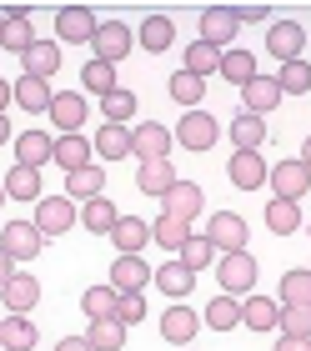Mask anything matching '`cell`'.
<instances>
[{"label": "cell", "instance_id": "cell-42", "mask_svg": "<svg viewBox=\"0 0 311 351\" xmlns=\"http://www.w3.org/2000/svg\"><path fill=\"white\" fill-rule=\"evenodd\" d=\"M166 90H171V101H181L186 110H201V95H206V81H196L191 71H176L171 81H166Z\"/></svg>", "mask_w": 311, "mask_h": 351}, {"label": "cell", "instance_id": "cell-41", "mask_svg": "<svg viewBox=\"0 0 311 351\" xmlns=\"http://www.w3.org/2000/svg\"><path fill=\"white\" fill-rule=\"evenodd\" d=\"M86 346L91 351H121L126 346V326L121 322H86Z\"/></svg>", "mask_w": 311, "mask_h": 351}, {"label": "cell", "instance_id": "cell-3", "mask_svg": "<svg viewBox=\"0 0 311 351\" xmlns=\"http://www.w3.org/2000/svg\"><path fill=\"white\" fill-rule=\"evenodd\" d=\"M171 146L176 136L166 131V121H141L136 131H130V156L146 166V161H171Z\"/></svg>", "mask_w": 311, "mask_h": 351}, {"label": "cell", "instance_id": "cell-27", "mask_svg": "<svg viewBox=\"0 0 311 351\" xmlns=\"http://www.w3.org/2000/svg\"><path fill=\"white\" fill-rule=\"evenodd\" d=\"M0 186H5V201H30V206H36L45 196V191H41V171H30V166H10Z\"/></svg>", "mask_w": 311, "mask_h": 351}, {"label": "cell", "instance_id": "cell-53", "mask_svg": "<svg viewBox=\"0 0 311 351\" xmlns=\"http://www.w3.org/2000/svg\"><path fill=\"white\" fill-rule=\"evenodd\" d=\"M10 276H15V261H10V256H5V251H0V286H5V281H10Z\"/></svg>", "mask_w": 311, "mask_h": 351}, {"label": "cell", "instance_id": "cell-52", "mask_svg": "<svg viewBox=\"0 0 311 351\" xmlns=\"http://www.w3.org/2000/svg\"><path fill=\"white\" fill-rule=\"evenodd\" d=\"M276 351H311V341H297V337H281V341H276Z\"/></svg>", "mask_w": 311, "mask_h": 351}, {"label": "cell", "instance_id": "cell-9", "mask_svg": "<svg viewBox=\"0 0 311 351\" xmlns=\"http://www.w3.org/2000/svg\"><path fill=\"white\" fill-rule=\"evenodd\" d=\"M45 116L60 136H80V125H86V95L80 90H56L51 106H45Z\"/></svg>", "mask_w": 311, "mask_h": 351}, {"label": "cell", "instance_id": "cell-60", "mask_svg": "<svg viewBox=\"0 0 311 351\" xmlns=\"http://www.w3.org/2000/svg\"><path fill=\"white\" fill-rule=\"evenodd\" d=\"M186 351H191V346H186Z\"/></svg>", "mask_w": 311, "mask_h": 351}, {"label": "cell", "instance_id": "cell-19", "mask_svg": "<svg viewBox=\"0 0 311 351\" xmlns=\"http://www.w3.org/2000/svg\"><path fill=\"white\" fill-rule=\"evenodd\" d=\"M276 106H281V86H276L271 75H256V81L241 86V110H251V116L266 121V110H276Z\"/></svg>", "mask_w": 311, "mask_h": 351}, {"label": "cell", "instance_id": "cell-34", "mask_svg": "<svg viewBox=\"0 0 311 351\" xmlns=\"http://www.w3.org/2000/svg\"><path fill=\"white\" fill-rule=\"evenodd\" d=\"M226 131H231L236 151H261V141H266V121L251 116V110H236V121L226 125Z\"/></svg>", "mask_w": 311, "mask_h": 351}, {"label": "cell", "instance_id": "cell-38", "mask_svg": "<svg viewBox=\"0 0 311 351\" xmlns=\"http://www.w3.org/2000/svg\"><path fill=\"white\" fill-rule=\"evenodd\" d=\"M216 256H221V251H216V246H211V241H206V236H196V231H191V241H186L181 251H176V261H181V266L191 271V276H201V271H206L211 261H216Z\"/></svg>", "mask_w": 311, "mask_h": 351}, {"label": "cell", "instance_id": "cell-26", "mask_svg": "<svg viewBox=\"0 0 311 351\" xmlns=\"http://www.w3.org/2000/svg\"><path fill=\"white\" fill-rule=\"evenodd\" d=\"M76 216L86 221V231H95V236H111V226L121 221L116 201H106V196H91V201H80V206H76Z\"/></svg>", "mask_w": 311, "mask_h": 351}, {"label": "cell", "instance_id": "cell-39", "mask_svg": "<svg viewBox=\"0 0 311 351\" xmlns=\"http://www.w3.org/2000/svg\"><path fill=\"white\" fill-rule=\"evenodd\" d=\"M130 116H136V90L116 86L111 95H101V121H106V125H126Z\"/></svg>", "mask_w": 311, "mask_h": 351}, {"label": "cell", "instance_id": "cell-5", "mask_svg": "<svg viewBox=\"0 0 311 351\" xmlns=\"http://www.w3.org/2000/svg\"><path fill=\"white\" fill-rule=\"evenodd\" d=\"M206 241L221 251V256H231V251H246L251 246V231H246V221H241L236 211H211L206 221Z\"/></svg>", "mask_w": 311, "mask_h": 351}, {"label": "cell", "instance_id": "cell-30", "mask_svg": "<svg viewBox=\"0 0 311 351\" xmlns=\"http://www.w3.org/2000/svg\"><path fill=\"white\" fill-rule=\"evenodd\" d=\"M21 60H25V75H36V81H51V75L60 71V45H56V40H36Z\"/></svg>", "mask_w": 311, "mask_h": 351}, {"label": "cell", "instance_id": "cell-16", "mask_svg": "<svg viewBox=\"0 0 311 351\" xmlns=\"http://www.w3.org/2000/svg\"><path fill=\"white\" fill-rule=\"evenodd\" d=\"M196 331H201V316H196L191 306H181V301L161 311V337H166L171 346H191Z\"/></svg>", "mask_w": 311, "mask_h": 351}, {"label": "cell", "instance_id": "cell-2", "mask_svg": "<svg viewBox=\"0 0 311 351\" xmlns=\"http://www.w3.org/2000/svg\"><path fill=\"white\" fill-rule=\"evenodd\" d=\"M216 281H221V296L246 301L251 286H256V256H251V251H231V256H221L216 261Z\"/></svg>", "mask_w": 311, "mask_h": 351}, {"label": "cell", "instance_id": "cell-15", "mask_svg": "<svg viewBox=\"0 0 311 351\" xmlns=\"http://www.w3.org/2000/svg\"><path fill=\"white\" fill-rule=\"evenodd\" d=\"M0 301H5L10 316H30V311H36V301H41V281L25 276V271H15V276L0 286Z\"/></svg>", "mask_w": 311, "mask_h": 351}, {"label": "cell", "instance_id": "cell-14", "mask_svg": "<svg viewBox=\"0 0 311 351\" xmlns=\"http://www.w3.org/2000/svg\"><path fill=\"white\" fill-rule=\"evenodd\" d=\"M266 161H261V151H236L231 161H226V176H231L236 191H261L266 186Z\"/></svg>", "mask_w": 311, "mask_h": 351}, {"label": "cell", "instance_id": "cell-18", "mask_svg": "<svg viewBox=\"0 0 311 351\" xmlns=\"http://www.w3.org/2000/svg\"><path fill=\"white\" fill-rule=\"evenodd\" d=\"M136 45L151 51V56H166L176 45V21H171V15H146L141 30H136Z\"/></svg>", "mask_w": 311, "mask_h": 351}, {"label": "cell", "instance_id": "cell-44", "mask_svg": "<svg viewBox=\"0 0 311 351\" xmlns=\"http://www.w3.org/2000/svg\"><path fill=\"white\" fill-rule=\"evenodd\" d=\"M151 241L166 246V251H181L191 241V226H186V221H176V216H161V221H151Z\"/></svg>", "mask_w": 311, "mask_h": 351}, {"label": "cell", "instance_id": "cell-43", "mask_svg": "<svg viewBox=\"0 0 311 351\" xmlns=\"http://www.w3.org/2000/svg\"><path fill=\"white\" fill-rule=\"evenodd\" d=\"M80 86H86L91 95H111L121 81H116V66H106V60H86V71H80ZM80 90V95H86Z\"/></svg>", "mask_w": 311, "mask_h": 351}, {"label": "cell", "instance_id": "cell-50", "mask_svg": "<svg viewBox=\"0 0 311 351\" xmlns=\"http://www.w3.org/2000/svg\"><path fill=\"white\" fill-rule=\"evenodd\" d=\"M231 15H236V25L241 21H271V5H231Z\"/></svg>", "mask_w": 311, "mask_h": 351}, {"label": "cell", "instance_id": "cell-37", "mask_svg": "<svg viewBox=\"0 0 311 351\" xmlns=\"http://www.w3.org/2000/svg\"><path fill=\"white\" fill-rule=\"evenodd\" d=\"M116 291L111 286H86V296H80V311H86V322H116Z\"/></svg>", "mask_w": 311, "mask_h": 351}, {"label": "cell", "instance_id": "cell-49", "mask_svg": "<svg viewBox=\"0 0 311 351\" xmlns=\"http://www.w3.org/2000/svg\"><path fill=\"white\" fill-rule=\"evenodd\" d=\"M116 322L130 331V326H136V322H146V296L136 291V296H121L116 301Z\"/></svg>", "mask_w": 311, "mask_h": 351}, {"label": "cell", "instance_id": "cell-6", "mask_svg": "<svg viewBox=\"0 0 311 351\" xmlns=\"http://www.w3.org/2000/svg\"><path fill=\"white\" fill-rule=\"evenodd\" d=\"M176 141H181L186 151H211L216 146V136H221V121L211 116V110H186L181 121H176Z\"/></svg>", "mask_w": 311, "mask_h": 351}, {"label": "cell", "instance_id": "cell-4", "mask_svg": "<svg viewBox=\"0 0 311 351\" xmlns=\"http://www.w3.org/2000/svg\"><path fill=\"white\" fill-rule=\"evenodd\" d=\"M76 221H80V216H76V201H71V196H41V201H36V216H30V226L51 241V236H65Z\"/></svg>", "mask_w": 311, "mask_h": 351}, {"label": "cell", "instance_id": "cell-28", "mask_svg": "<svg viewBox=\"0 0 311 351\" xmlns=\"http://www.w3.org/2000/svg\"><path fill=\"white\" fill-rule=\"evenodd\" d=\"M151 286H161L171 301H181V296H191V286H196V276L181 266V261H161L156 271H151Z\"/></svg>", "mask_w": 311, "mask_h": 351}, {"label": "cell", "instance_id": "cell-21", "mask_svg": "<svg viewBox=\"0 0 311 351\" xmlns=\"http://www.w3.org/2000/svg\"><path fill=\"white\" fill-rule=\"evenodd\" d=\"M111 246H116L121 256H141V246H151V226H146L141 216H121L116 226H111Z\"/></svg>", "mask_w": 311, "mask_h": 351}, {"label": "cell", "instance_id": "cell-35", "mask_svg": "<svg viewBox=\"0 0 311 351\" xmlns=\"http://www.w3.org/2000/svg\"><path fill=\"white\" fill-rule=\"evenodd\" d=\"M276 316H281V306H276L271 296H246L241 301V326H251V331H276Z\"/></svg>", "mask_w": 311, "mask_h": 351}, {"label": "cell", "instance_id": "cell-1", "mask_svg": "<svg viewBox=\"0 0 311 351\" xmlns=\"http://www.w3.org/2000/svg\"><path fill=\"white\" fill-rule=\"evenodd\" d=\"M136 51V30L126 21H101L91 36V60H106V66H121V60Z\"/></svg>", "mask_w": 311, "mask_h": 351}, {"label": "cell", "instance_id": "cell-45", "mask_svg": "<svg viewBox=\"0 0 311 351\" xmlns=\"http://www.w3.org/2000/svg\"><path fill=\"white\" fill-rule=\"evenodd\" d=\"M266 226H271L276 236L301 231V211H297V201H276V196H271V206H266Z\"/></svg>", "mask_w": 311, "mask_h": 351}, {"label": "cell", "instance_id": "cell-17", "mask_svg": "<svg viewBox=\"0 0 311 351\" xmlns=\"http://www.w3.org/2000/svg\"><path fill=\"white\" fill-rule=\"evenodd\" d=\"M301 45H306V30H301V21H276L271 25V36H266V51L281 60H301Z\"/></svg>", "mask_w": 311, "mask_h": 351}, {"label": "cell", "instance_id": "cell-22", "mask_svg": "<svg viewBox=\"0 0 311 351\" xmlns=\"http://www.w3.org/2000/svg\"><path fill=\"white\" fill-rule=\"evenodd\" d=\"M91 141H86V131H80V136H56V151H51V161L65 171V176H71V171H86L91 166Z\"/></svg>", "mask_w": 311, "mask_h": 351}, {"label": "cell", "instance_id": "cell-13", "mask_svg": "<svg viewBox=\"0 0 311 351\" xmlns=\"http://www.w3.org/2000/svg\"><path fill=\"white\" fill-rule=\"evenodd\" d=\"M236 15H231V5H206L201 10V40L206 45H216V51H231V40H236Z\"/></svg>", "mask_w": 311, "mask_h": 351}, {"label": "cell", "instance_id": "cell-51", "mask_svg": "<svg viewBox=\"0 0 311 351\" xmlns=\"http://www.w3.org/2000/svg\"><path fill=\"white\" fill-rule=\"evenodd\" d=\"M56 351H91V346H86V337H60Z\"/></svg>", "mask_w": 311, "mask_h": 351}, {"label": "cell", "instance_id": "cell-57", "mask_svg": "<svg viewBox=\"0 0 311 351\" xmlns=\"http://www.w3.org/2000/svg\"><path fill=\"white\" fill-rule=\"evenodd\" d=\"M0 206H5V186H0Z\"/></svg>", "mask_w": 311, "mask_h": 351}, {"label": "cell", "instance_id": "cell-24", "mask_svg": "<svg viewBox=\"0 0 311 351\" xmlns=\"http://www.w3.org/2000/svg\"><path fill=\"white\" fill-rule=\"evenodd\" d=\"M176 181H181V176H176V166H171V161H146V166L136 171V191H141V196H156V201L166 196Z\"/></svg>", "mask_w": 311, "mask_h": 351}, {"label": "cell", "instance_id": "cell-7", "mask_svg": "<svg viewBox=\"0 0 311 351\" xmlns=\"http://www.w3.org/2000/svg\"><path fill=\"white\" fill-rule=\"evenodd\" d=\"M266 186L276 191V201H301L306 191H311V171L297 161V156H286V161H276L266 171Z\"/></svg>", "mask_w": 311, "mask_h": 351}, {"label": "cell", "instance_id": "cell-36", "mask_svg": "<svg viewBox=\"0 0 311 351\" xmlns=\"http://www.w3.org/2000/svg\"><path fill=\"white\" fill-rule=\"evenodd\" d=\"M201 326H211V331H236V326H241V301H236V296H216V301H206Z\"/></svg>", "mask_w": 311, "mask_h": 351}, {"label": "cell", "instance_id": "cell-11", "mask_svg": "<svg viewBox=\"0 0 311 351\" xmlns=\"http://www.w3.org/2000/svg\"><path fill=\"white\" fill-rule=\"evenodd\" d=\"M201 206H206V191L201 186H196V181H176L166 196H161V216H176V221H186V226H191V221L201 216Z\"/></svg>", "mask_w": 311, "mask_h": 351}, {"label": "cell", "instance_id": "cell-8", "mask_svg": "<svg viewBox=\"0 0 311 351\" xmlns=\"http://www.w3.org/2000/svg\"><path fill=\"white\" fill-rule=\"evenodd\" d=\"M0 251H5L10 261H36L45 251V236L30 226V221H5V231H0Z\"/></svg>", "mask_w": 311, "mask_h": 351}, {"label": "cell", "instance_id": "cell-25", "mask_svg": "<svg viewBox=\"0 0 311 351\" xmlns=\"http://www.w3.org/2000/svg\"><path fill=\"white\" fill-rule=\"evenodd\" d=\"M60 196H71L76 206L91 201V196H106V166H86V171H71L65 176V191Z\"/></svg>", "mask_w": 311, "mask_h": 351}, {"label": "cell", "instance_id": "cell-23", "mask_svg": "<svg viewBox=\"0 0 311 351\" xmlns=\"http://www.w3.org/2000/svg\"><path fill=\"white\" fill-rule=\"evenodd\" d=\"M51 86H45V81H36V75H15V81H10V101L15 106H21V110H30V116H41V110L45 106H51Z\"/></svg>", "mask_w": 311, "mask_h": 351}, {"label": "cell", "instance_id": "cell-56", "mask_svg": "<svg viewBox=\"0 0 311 351\" xmlns=\"http://www.w3.org/2000/svg\"><path fill=\"white\" fill-rule=\"evenodd\" d=\"M297 161H301V166L311 171V136H306V146H301V156H297Z\"/></svg>", "mask_w": 311, "mask_h": 351}, {"label": "cell", "instance_id": "cell-54", "mask_svg": "<svg viewBox=\"0 0 311 351\" xmlns=\"http://www.w3.org/2000/svg\"><path fill=\"white\" fill-rule=\"evenodd\" d=\"M5 106H10V81L0 75V116H5Z\"/></svg>", "mask_w": 311, "mask_h": 351}, {"label": "cell", "instance_id": "cell-47", "mask_svg": "<svg viewBox=\"0 0 311 351\" xmlns=\"http://www.w3.org/2000/svg\"><path fill=\"white\" fill-rule=\"evenodd\" d=\"M271 81L281 86V95H301V90H311V66H306V60H286Z\"/></svg>", "mask_w": 311, "mask_h": 351}, {"label": "cell", "instance_id": "cell-31", "mask_svg": "<svg viewBox=\"0 0 311 351\" xmlns=\"http://www.w3.org/2000/svg\"><path fill=\"white\" fill-rule=\"evenodd\" d=\"M91 151L101 156V161H126L130 156V131L126 125H101V131L91 136Z\"/></svg>", "mask_w": 311, "mask_h": 351}, {"label": "cell", "instance_id": "cell-12", "mask_svg": "<svg viewBox=\"0 0 311 351\" xmlns=\"http://www.w3.org/2000/svg\"><path fill=\"white\" fill-rule=\"evenodd\" d=\"M106 286L116 296H136V291L151 286V266H146L141 256H116V261H111V281Z\"/></svg>", "mask_w": 311, "mask_h": 351}, {"label": "cell", "instance_id": "cell-40", "mask_svg": "<svg viewBox=\"0 0 311 351\" xmlns=\"http://www.w3.org/2000/svg\"><path fill=\"white\" fill-rule=\"evenodd\" d=\"M181 71H191L196 81H206V75L221 71V51H216V45H206V40H196V45H186V66Z\"/></svg>", "mask_w": 311, "mask_h": 351}, {"label": "cell", "instance_id": "cell-48", "mask_svg": "<svg viewBox=\"0 0 311 351\" xmlns=\"http://www.w3.org/2000/svg\"><path fill=\"white\" fill-rule=\"evenodd\" d=\"M276 331H281V337H297V341H311V306H281Z\"/></svg>", "mask_w": 311, "mask_h": 351}, {"label": "cell", "instance_id": "cell-46", "mask_svg": "<svg viewBox=\"0 0 311 351\" xmlns=\"http://www.w3.org/2000/svg\"><path fill=\"white\" fill-rule=\"evenodd\" d=\"M276 306H311V271H286Z\"/></svg>", "mask_w": 311, "mask_h": 351}, {"label": "cell", "instance_id": "cell-55", "mask_svg": "<svg viewBox=\"0 0 311 351\" xmlns=\"http://www.w3.org/2000/svg\"><path fill=\"white\" fill-rule=\"evenodd\" d=\"M5 141H15V131H10V121L0 116V146H5Z\"/></svg>", "mask_w": 311, "mask_h": 351}, {"label": "cell", "instance_id": "cell-32", "mask_svg": "<svg viewBox=\"0 0 311 351\" xmlns=\"http://www.w3.org/2000/svg\"><path fill=\"white\" fill-rule=\"evenodd\" d=\"M30 45H36V25H30V15H5V25H0V51L25 56Z\"/></svg>", "mask_w": 311, "mask_h": 351}, {"label": "cell", "instance_id": "cell-33", "mask_svg": "<svg viewBox=\"0 0 311 351\" xmlns=\"http://www.w3.org/2000/svg\"><path fill=\"white\" fill-rule=\"evenodd\" d=\"M221 75L231 86H246V81H256V56L246 51V45H231V51H221Z\"/></svg>", "mask_w": 311, "mask_h": 351}, {"label": "cell", "instance_id": "cell-29", "mask_svg": "<svg viewBox=\"0 0 311 351\" xmlns=\"http://www.w3.org/2000/svg\"><path fill=\"white\" fill-rule=\"evenodd\" d=\"M36 341H41V331L30 316H5L0 322V346L5 351H36Z\"/></svg>", "mask_w": 311, "mask_h": 351}, {"label": "cell", "instance_id": "cell-58", "mask_svg": "<svg viewBox=\"0 0 311 351\" xmlns=\"http://www.w3.org/2000/svg\"><path fill=\"white\" fill-rule=\"evenodd\" d=\"M0 25H5V15H0Z\"/></svg>", "mask_w": 311, "mask_h": 351}, {"label": "cell", "instance_id": "cell-10", "mask_svg": "<svg viewBox=\"0 0 311 351\" xmlns=\"http://www.w3.org/2000/svg\"><path fill=\"white\" fill-rule=\"evenodd\" d=\"M95 15H91V5H60L56 10V40H65V45H91V36H95Z\"/></svg>", "mask_w": 311, "mask_h": 351}, {"label": "cell", "instance_id": "cell-59", "mask_svg": "<svg viewBox=\"0 0 311 351\" xmlns=\"http://www.w3.org/2000/svg\"><path fill=\"white\" fill-rule=\"evenodd\" d=\"M306 271H311V266H306Z\"/></svg>", "mask_w": 311, "mask_h": 351}, {"label": "cell", "instance_id": "cell-20", "mask_svg": "<svg viewBox=\"0 0 311 351\" xmlns=\"http://www.w3.org/2000/svg\"><path fill=\"white\" fill-rule=\"evenodd\" d=\"M51 151H56V136H45V131H21L15 136V166L41 171L45 161H51Z\"/></svg>", "mask_w": 311, "mask_h": 351}]
</instances>
